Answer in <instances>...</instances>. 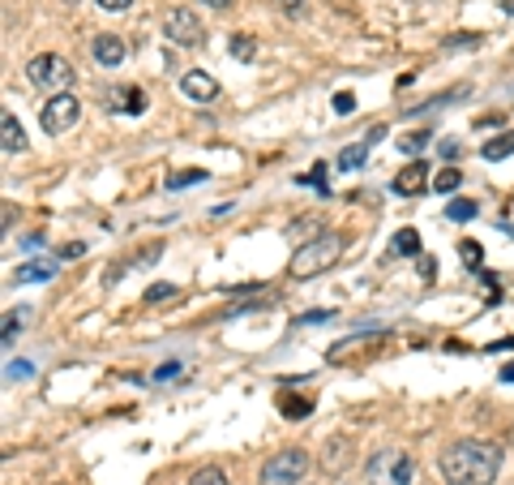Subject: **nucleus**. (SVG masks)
<instances>
[{
	"label": "nucleus",
	"mask_w": 514,
	"mask_h": 485,
	"mask_svg": "<svg viewBox=\"0 0 514 485\" xmlns=\"http://www.w3.org/2000/svg\"><path fill=\"white\" fill-rule=\"evenodd\" d=\"M501 472V447L481 438H459L442 451V477L450 485H493Z\"/></svg>",
	"instance_id": "f257e3e1"
},
{
	"label": "nucleus",
	"mask_w": 514,
	"mask_h": 485,
	"mask_svg": "<svg viewBox=\"0 0 514 485\" xmlns=\"http://www.w3.org/2000/svg\"><path fill=\"white\" fill-rule=\"evenodd\" d=\"M343 258V237L338 232H321V237H313V241H305L296 254H291V279H313L321 276L326 267H335V262Z\"/></svg>",
	"instance_id": "f03ea898"
},
{
	"label": "nucleus",
	"mask_w": 514,
	"mask_h": 485,
	"mask_svg": "<svg viewBox=\"0 0 514 485\" xmlns=\"http://www.w3.org/2000/svg\"><path fill=\"white\" fill-rule=\"evenodd\" d=\"M365 481L369 485H416V464H412V455L399 451V447H382V451L369 455Z\"/></svg>",
	"instance_id": "7ed1b4c3"
},
{
	"label": "nucleus",
	"mask_w": 514,
	"mask_h": 485,
	"mask_svg": "<svg viewBox=\"0 0 514 485\" xmlns=\"http://www.w3.org/2000/svg\"><path fill=\"white\" fill-rule=\"evenodd\" d=\"M26 82H31L34 91H43V95H64L73 82H78V73H73V65L64 61V56H56V52H43V56H34L31 65H26Z\"/></svg>",
	"instance_id": "20e7f679"
},
{
	"label": "nucleus",
	"mask_w": 514,
	"mask_h": 485,
	"mask_svg": "<svg viewBox=\"0 0 514 485\" xmlns=\"http://www.w3.org/2000/svg\"><path fill=\"white\" fill-rule=\"evenodd\" d=\"M305 472H309V451L291 447V451H279L262 464V485H305Z\"/></svg>",
	"instance_id": "39448f33"
},
{
	"label": "nucleus",
	"mask_w": 514,
	"mask_h": 485,
	"mask_svg": "<svg viewBox=\"0 0 514 485\" xmlns=\"http://www.w3.org/2000/svg\"><path fill=\"white\" fill-rule=\"evenodd\" d=\"M163 34L176 44V48H202L206 44V26H202V17L193 14V9H167L163 14Z\"/></svg>",
	"instance_id": "423d86ee"
},
{
	"label": "nucleus",
	"mask_w": 514,
	"mask_h": 485,
	"mask_svg": "<svg viewBox=\"0 0 514 485\" xmlns=\"http://www.w3.org/2000/svg\"><path fill=\"white\" fill-rule=\"evenodd\" d=\"M78 116H81V103L64 91V95H52L48 103L39 108V125H43V133H64L78 125Z\"/></svg>",
	"instance_id": "0eeeda50"
},
{
	"label": "nucleus",
	"mask_w": 514,
	"mask_h": 485,
	"mask_svg": "<svg viewBox=\"0 0 514 485\" xmlns=\"http://www.w3.org/2000/svg\"><path fill=\"white\" fill-rule=\"evenodd\" d=\"M90 52H95V61H99V65L116 69V65H125L128 44L120 39V34H95V39H90Z\"/></svg>",
	"instance_id": "6e6552de"
},
{
	"label": "nucleus",
	"mask_w": 514,
	"mask_h": 485,
	"mask_svg": "<svg viewBox=\"0 0 514 485\" xmlns=\"http://www.w3.org/2000/svg\"><path fill=\"white\" fill-rule=\"evenodd\" d=\"M424 189H429V163L412 160L399 177H395V194H399V198H416V194H424Z\"/></svg>",
	"instance_id": "1a4fd4ad"
},
{
	"label": "nucleus",
	"mask_w": 514,
	"mask_h": 485,
	"mask_svg": "<svg viewBox=\"0 0 514 485\" xmlns=\"http://www.w3.org/2000/svg\"><path fill=\"white\" fill-rule=\"evenodd\" d=\"M180 91H185L189 99H197V103H210V99L219 95V82L210 78L206 69H189V73L180 78Z\"/></svg>",
	"instance_id": "9d476101"
},
{
	"label": "nucleus",
	"mask_w": 514,
	"mask_h": 485,
	"mask_svg": "<svg viewBox=\"0 0 514 485\" xmlns=\"http://www.w3.org/2000/svg\"><path fill=\"white\" fill-rule=\"evenodd\" d=\"M0 138H5V150H9V155H22V150H26V133H22L14 112L0 116Z\"/></svg>",
	"instance_id": "9b49d317"
},
{
	"label": "nucleus",
	"mask_w": 514,
	"mask_h": 485,
	"mask_svg": "<svg viewBox=\"0 0 514 485\" xmlns=\"http://www.w3.org/2000/svg\"><path fill=\"white\" fill-rule=\"evenodd\" d=\"M56 276V262H22L14 271L17 284H43V279Z\"/></svg>",
	"instance_id": "f8f14e48"
},
{
	"label": "nucleus",
	"mask_w": 514,
	"mask_h": 485,
	"mask_svg": "<svg viewBox=\"0 0 514 485\" xmlns=\"http://www.w3.org/2000/svg\"><path fill=\"white\" fill-rule=\"evenodd\" d=\"M390 245H395V254H399V258H416V254H420V232H416V228H399Z\"/></svg>",
	"instance_id": "ddd939ff"
},
{
	"label": "nucleus",
	"mask_w": 514,
	"mask_h": 485,
	"mask_svg": "<svg viewBox=\"0 0 514 485\" xmlns=\"http://www.w3.org/2000/svg\"><path fill=\"white\" fill-rule=\"evenodd\" d=\"M481 155L489 163H498V160H506V155H514V133H498V138H489Z\"/></svg>",
	"instance_id": "4468645a"
},
{
	"label": "nucleus",
	"mask_w": 514,
	"mask_h": 485,
	"mask_svg": "<svg viewBox=\"0 0 514 485\" xmlns=\"http://www.w3.org/2000/svg\"><path fill=\"white\" fill-rule=\"evenodd\" d=\"M446 215L454 219V224H467V219H476V215H481V207H476L471 198H454V202L446 207Z\"/></svg>",
	"instance_id": "2eb2a0df"
},
{
	"label": "nucleus",
	"mask_w": 514,
	"mask_h": 485,
	"mask_svg": "<svg viewBox=\"0 0 514 485\" xmlns=\"http://www.w3.org/2000/svg\"><path fill=\"white\" fill-rule=\"evenodd\" d=\"M459 185H463V172H459V168H442V172L433 177V189H437V194H454Z\"/></svg>",
	"instance_id": "dca6fc26"
},
{
	"label": "nucleus",
	"mask_w": 514,
	"mask_h": 485,
	"mask_svg": "<svg viewBox=\"0 0 514 485\" xmlns=\"http://www.w3.org/2000/svg\"><path fill=\"white\" fill-rule=\"evenodd\" d=\"M365 160H369V146H347V150L338 155V168H343V172H352V168H360Z\"/></svg>",
	"instance_id": "f3484780"
},
{
	"label": "nucleus",
	"mask_w": 514,
	"mask_h": 485,
	"mask_svg": "<svg viewBox=\"0 0 514 485\" xmlns=\"http://www.w3.org/2000/svg\"><path fill=\"white\" fill-rule=\"evenodd\" d=\"M232 56H236V61H253L257 44L249 39V34H232Z\"/></svg>",
	"instance_id": "a211bd4d"
},
{
	"label": "nucleus",
	"mask_w": 514,
	"mask_h": 485,
	"mask_svg": "<svg viewBox=\"0 0 514 485\" xmlns=\"http://www.w3.org/2000/svg\"><path fill=\"white\" fill-rule=\"evenodd\" d=\"M189 485H227V472L224 469H197L189 477Z\"/></svg>",
	"instance_id": "6ab92c4d"
},
{
	"label": "nucleus",
	"mask_w": 514,
	"mask_h": 485,
	"mask_svg": "<svg viewBox=\"0 0 514 485\" xmlns=\"http://www.w3.org/2000/svg\"><path fill=\"white\" fill-rule=\"evenodd\" d=\"M395 146H399L403 155H420V150L429 146V133H407V138H399Z\"/></svg>",
	"instance_id": "aec40b11"
},
{
	"label": "nucleus",
	"mask_w": 514,
	"mask_h": 485,
	"mask_svg": "<svg viewBox=\"0 0 514 485\" xmlns=\"http://www.w3.org/2000/svg\"><path fill=\"white\" fill-rule=\"evenodd\" d=\"M206 180V172L202 168H189V172H176V177L167 180V189H185V185H202Z\"/></svg>",
	"instance_id": "412c9836"
},
{
	"label": "nucleus",
	"mask_w": 514,
	"mask_h": 485,
	"mask_svg": "<svg viewBox=\"0 0 514 485\" xmlns=\"http://www.w3.org/2000/svg\"><path fill=\"white\" fill-rule=\"evenodd\" d=\"M347 464V438H330V472Z\"/></svg>",
	"instance_id": "4be33fe9"
},
{
	"label": "nucleus",
	"mask_w": 514,
	"mask_h": 485,
	"mask_svg": "<svg viewBox=\"0 0 514 485\" xmlns=\"http://www.w3.org/2000/svg\"><path fill=\"white\" fill-rule=\"evenodd\" d=\"M459 258H463L471 271H481V241H463L459 245Z\"/></svg>",
	"instance_id": "5701e85b"
},
{
	"label": "nucleus",
	"mask_w": 514,
	"mask_h": 485,
	"mask_svg": "<svg viewBox=\"0 0 514 485\" xmlns=\"http://www.w3.org/2000/svg\"><path fill=\"white\" fill-rule=\"evenodd\" d=\"M22 309H9L5 314V348H14V340H17V331H22V318H17Z\"/></svg>",
	"instance_id": "b1692460"
},
{
	"label": "nucleus",
	"mask_w": 514,
	"mask_h": 485,
	"mask_svg": "<svg viewBox=\"0 0 514 485\" xmlns=\"http://www.w3.org/2000/svg\"><path fill=\"white\" fill-rule=\"evenodd\" d=\"M125 112H133V116L146 112V95L138 91V86H128V91H125Z\"/></svg>",
	"instance_id": "393cba45"
},
{
	"label": "nucleus",
	"mask_w": 514,
	"mask_h": 485,
	"mask_svg": "<svg viewBox=\"0 0 514 485\" xmlns=\"http://www.w3.org/2000/svg\"><path fill=\"white\" fill-rule=\"evenodd\" d=\"M274 5H279L288 17H305L309 14V0H274Z\"/></svg>",
	"instance_id": "a878e982"
},
{
	"label": "nucleus",
	"mask_w": 514,
	"mask_h": 485,
	"mask_svg": "<svg viewBox=\"0 0 514 485\" xmlns=\"http://www.w3.org/2000/svg\"><path fill=\"white\" fill-rule=\"evenodd\" d=\"M283 412H288L291 421H305V412H309V400H283Z\"/></svg>",
	"instance_id": "bb28decb"
},
{
	"label": "nucleus",
	"mask_w": 514,
	"mask_h": 485,
	"mask_svg": "<svg viewBox=\"0 0 514 485\" xmlns=\"http://www.w3.org/2000/svg\"><path fill=\"white\" fill-rule=\"evenodd\" d=\"M172 284H150V288H146V301H150V306H155V301H167V296H172Z\"/></svg>",
	"instance_id": "cd10ccee"
},
{
	"label": "nucleus",
	"mask_w": 514,
	"mask_h": 485,
	"mask_svg": "<svg viewBox=\"0 0 514 485\" xmlns=\"http://www.w3.org/2000/svg\"><path fill=\"white\" fill-rule=\"evenodd\" d=\"M352 108H356V99L347 95V91H338V95H335V112H338V116H347Z\"/></svg>",
	"instance_id": "c85d7f7f"
},
{
	"label": "nucleus",
	"mask_w": 514,
	"mask_h": 485,
	"mask_svg": "<svg viewBox=\"0 0 514 485\" xmlns=\"http://www.w3.org/2000/svg\"><path fill=\"white\" fill-rule=\"evenodd\" d=\"M95 5H99V9H108V14H125L133 0H95Z\"/></svg>",
	"instance_id": "c756f323"
},
{
	"label": "nucleus",
	"mask_w": 514,
	"mask_h": 485,
	"mask_svg": "<svg viewBox=\"0 0 514 485\" xmlns=\"http://www.w3.org/2000/svg\"><path fill=\"white\" fill-rule=\"evenodd\" d=\"M9 378H31V365H26V361H9Z\"/></svg>",
	"instance_id": "7c9ffc66"
},
{
	"label": "nucleus",
	"mask_w": 514,
	"mask_h": 485,
	"mask_svg": "<svg viewBox=\"0 0 514 485\" xmlns=\"http://www.w3.org/2000/svg\"><path fill=\"white\" fill-rule=\"evenodd\" d=\"M442 160H459V142H454V138H446V142H442Z\"/></svg>",
	"instance_id": "2f4dec72"
},
{
	"label": "nucleus",
	"mask_w": 514,
	"mask_h": 485,
	"mask_svg": "<svg viewBox=\"0 0 514 485\" xmlns=\"http://www.w3.org/2000/svg\"><path fill=\"white\" fill-rule=\"evenodd\" d=\"M81 254H86V245H78V241L64 245V249H61V258H81Z\"/></svg>",
	"instance_id": "473e14b6"
},
{
	"label": "nucleus",
	"mask_w": 514,
	"mask_h": 485,
	"mask_svg": "<svg viewBox=\"0 0 514 485\" xmlns=\"http://www.w3.org/2000/svg\"><path fill=\"white\" fill-rule=\"evenodd\" d=\"M420 271H424V279H433L437 276V262L433 258H420Z\"/></svg>",
	"instance_id": "72a5a7b5"
},
{
	"label": "nucleus",
	"mask_w": 514,
	"mask_h": 485,
	"mask_svg": "<svg viewBox=\"0 0 514 485\" xmlns=\"http://www.w3.org/2000/svg\"><path fill=\"white\" fill-rule=\"evenodd\" d=\"M202 5H210V9H219V14H224V9H232V0H202Z\"/></svg>",
	"instance_id": "f704fd0d"
},
{
	"label": "nucleus",
	"mask_w": 514,
	"mask_h": 485,
	"mask_svg": "<svg viewBox=\"0 0 514 485\" xmlns=\"http://www.w3.org/2000/svg\"><path fill=\"white\" fill-rule=\"evenodd\" d=\"M501 383H514V361L506 365V370H501Z\"/></svg>",
	"instance_id": "c9c22d12"
},
{
	"label": "nucleus",
	"mask_w": 514,
	"mask_h": 485,
	"mask_svg": "<svg viewBox=\"0 0 514 485\" xmlns=\"http://www.w3.org/2000/svg\"><path fill=\"white\" fill-rule=\"evenodd\" d=\"M506 14H514V0H506Z\"/></svg>",
	"instance_id": "e433bc0d"
}]
</instances>
